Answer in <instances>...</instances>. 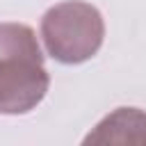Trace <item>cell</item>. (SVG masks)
<instances>
[{
    "label": "cell",
    "mask_w": 146,
    "mask_h": 146,
    "mask_svg": "<svg viewBox=\"0 0 146 146\" xmlns=\"http://www.w3.org/2000/svg\"><path fill=\"white\" fill-rule=\"evenodd\" d=\"M91 144H121V146H146V112L139 107H119L107 114L82 141Z\"/></svg>",
    "instance_id": "3957f363"
},
{
    "label": "cell",
    "mask_w": 146,
    "mask_h": 146,
    "mask_svg": "<svg viewBox=\"0 0 146 146\" xmlns=\"http://www.w3.org/2000/svg\"><path fill=\"white\" fill-rule=\"evenodd\" d=\"M50 75L36 34L23 23H0V114H25L48 94Z\"/></svg>",
    "instance_id": "6da1fadb"
},
{
    "label": "cell",
    "mask_w": 146,
    "mask_h": 146,
    "mask_svg": "<svg viewBox=\"0 0 146 146\" xmlns=\"http://www.w3.org/2000/svg\"><path fill=\"white\" fill-rule=\"evenodd\" d=\"M41 39L52 59L62 64H82L103 46V14L82 0L52 5L41 18Z\"/></svg>",
    "instance_id": "7a4b0ae2"
}]
</instances>
